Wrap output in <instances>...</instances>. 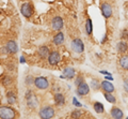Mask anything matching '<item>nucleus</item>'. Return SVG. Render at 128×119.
Instances as JSON below:
<instances>
[{
    "label": "nucleus",
    "instance_id": "nucleus-4",
    "mask_svg": "<svg viewBox=\"0 0 128 119\" xmlns=\"http://www.w3.org/2000/svg\"><path fill=\"white\" fill-rule=\"evenodd\" d=\"M20 12L22 14L25 16L26 18H30L32 16V14H33V10H32V6L30 5V3H24V5L22 6L20 8Z\"/></svg>",
    "mask_w": 128,
    "mask_h": 119
},
{
    "label": "nucleus",
    "instance_id": "nucleus-24",
    "mask_svg": "<svg viewBox=\"0 0 128 119\" xmlns=\"http://www.w3.org/2000/svg\"><path fill=\"white\" fill-rule=\"evenodd\" d=\"M99 83H98V81L97 79H92V82H91V87L93 88L94 90H97V89H99Z\"/></svg>",
    "mask_w": 128,
    "mask_h": 119
},
{
    "label": "nucleus",
    "instance_id": "nucleus-28",
    "mask_svg": "<svg viewBox=\"0 0 128 119\" xmlns=\"http://www.w3.org/2000/svg\"><path fill=\"white\" fill-rule=\"evenodd\" d=\"M124 89H125L127 92H128V78L126 79L125 82H124Z\"/></svg>",
    "mask_w": 128,
    "mask_h": 119
},
{
    "label": "nucleus",
    "instance_id": "nucleus-7",
    "mask_svg": "<svg viewBox=\"0 0 128 119\" xmlns=\"http://www.w3.org/2000/svg\"><path fill=\"white\" fill-rule=\"evenodd\" d=\"M78 88H77V93L80 94V96H86L88 93L90 92V87L89 85L86 84V83H81L79 86H77Z\"/></svg>",
    "mask_w": 128,
    "mask_h": 119
},
{
    "label": "nucleus",
    "instance_id": "nucleus-10",
    "mask_svg": "<svg viewBox=\"0 0 128 119\" xmlns=\"http://www.w3.org/2000/svg\"><path fill=\"white\" fill-rule=\"evenodd\" d=\"M17 49H18L17 44H16L14 41L8 42V44L6 45V50L9 54H15V53H17Z\"/></svg>",
    "mask_w": 128,
    "mask_h": 119
},
{
    "label": "nucleus",
    "instance_id": "nucleus-3",
    "mask_svg": "<svg viewBox=\"0 0 128 119\" xmlns=\"http://www.w3.org/2000/svg\"><path fill=\"white\" fill-rule=\"evenodd\" d=\"M34 85L38 89H46L49 87V82H48V79L46 77L40 76L34 78Z\"/></svg>",
    "mask_w": 128,
    "mask_h": 119
},
{
    "label": "nucleus",
    "instance_id": "nucleus-30",
    "mask_svg": "<svg viewBox=\"0 0 128 119\" xmlns=\"http://www.w3.org/2000/svg\"><path fill=\"white\" fill-rule=\"evenodd\" d=\"M19 60H20V62H22V63H25V62H26L25 57H20V59H19Z\"/></svg>",
    "mask_w": 128,
    "mask_h": 119
},
{
    "label": "nucleus",
    "instance_id": "nucleus-2",
    "mask_svg": "<svg viewBox=\"0 0 128 119\" xmlns=\"http://www.w3.org/2000/svg\"><path fill=\"white\" fill-rule=\"evenodd\" d=\"M54 109L51 106H45L40 110V117L43 119H49L51 117H54Z\"/></svg>",
    "mask_w": 128,
    "mask_h": 119
},
{
    "label": "nucleus",
    "instance_id": "nucleus-14",
    "mask_svg": "<svg viewBox=\"0 0 128 119\" xmlns=\"http://www.w3.org/2000/svg\"><path fill=\"white\" fill-rule=\"evenodd\" d=\"M63 74H64V77L65 78L72 79L75 76V70L73 68H66L63 70Z\"/></svg>",
    "mask_w": 128,
    "mask_h": 119
},
{
    "label": "nucleus",
    "instance_id": "nucleus-8",
    "mask_svg": "<svg viewBox=\"0 0 128 119\" xmlns=\"http://www.w3.org/2000/svg\"><path fill=\"white\" fill-rule=\"evenodd\" d=\"M102 13L106 18H109L112 15V8L109 3H102Z\"/></svg>",
    "mask_w": 128,
    "mask_h": 119
},
{
    "label": "nucleus",
    "instance_id": "nucleus-26",
    "mask_svg": "<svg viewBox=\"0 0 128 119\" xmlns=\"http://www.w3.org/2000/svg\"><path fill=\"white\" fill-rule=\"evenodd\" d=\"M81 83H83V76L82 75H79V76L77 77V79H76L75 84H76V86H79Z\"/></svg>",
    "mask_w": 128,
    "mask_h": 119
},
{
    "label": "nucleus",
    "instance_id": "nucleus-21",
    "mask_svg": "<svg viewBox=\"0 0 128 119\" xmlns=\"http://www.w3.org/2000/svg\"><path fill=\"white\" fill-rule=\"evenodd\" d=\"M104 96H105V99L108 102H110V103H115L116 102V99H115V97L113 96V94H111V92H106Z\"/></svg>",
    "mask_w": 128,
    "mask_h": 119
},
{
    "label": "nucleus",
    "instance_id": "nucleus-19",
    "mask_svg": "<svg viewBox=\"0 0 128 119\" xmlns=\"http://www.w3.org/2000/svg\"><path fill=\"white\" fill-rule=\"evenodd\" d=\"M94 109H95V112L98 113V114H102L104 112H105L104 105L102 104L100 102H95L94 103Z\"/></svg>",
    "mask_w": 128,
    "mask_h": 119
},
{
    "label": "nucleus",
    "instance_id": "nucleus-6",
    "mask_svg": "<svg viewBox=\"0 0 128 119\" xmlns=\"http://www.w3.org/2000/svg\"><path fill=\"white\" fill-rule=\"evenodd\" d=\"M60 59H61V57H60V54L58 53V51H50L49 56H48V62H49V65L51 66H54L57 65V63H59Z\"/></svg>",
    "mask_w": 128,
    "mask_h": 119
},
{
    "label": "nucleus",
    "instance_id": "nucleus-22",
    "mask_svg": "<svg viewBox=\"0 0 128 119\" xmlns=\"http://www.w3.org/2000/svg\"><path fill=\"white\" fill-rule=\"evenodd\" d=\"M118 50L120 51V53H125V51L127 50V44L126 42H120L118 44Z\"/></svg>",
    "mask_w": 128,
    "mask_h": 119
},
{
    "label": "nucleus",
    "instance_id": "nucleus-18",
    "mask_svg": "<svg viewBox=\"0 0 128 119\" xmlns=\"http://www.w3.org/2000/svg\"><path fill=\"white\" fill-rule=\"evenodd\" d=\"M6 100L9 102V104H14L16 102V96L14 92H12V91H9V92L6 93Z\"/></svg>",
    "mask_w": 128,
    "mask_h": 119
},
{
    "label": "nucleus",
    "instance_id": "nucleus-1",
    "mask_svg": "<svg viewBox=\"0 0 128 119\" xmlns=\"http://www.w3.org/2000/svg\"><path fill=\"white\" fill-rule=\"evenodd\" d=\"M16 114H15V110L9 107V106H0V118L2 119H12V118H15Z\"/></svg>",
    "mask_w": 128,
    "mask_h": 119
},
{
    "label": "nucleus",
    "instance_id": "nucleus-12",
    "mask_svg": "<svg viewBox=\"0 0 128 119\" xmlns=\"http://www.w3.org/2000/svg\"><path fill=\"white\" fill-rule=\"evenodd\" d=\"M100 87H102V89L105 91V92H113V91H114L113 85H112L111 83L107 82V81H104L100 84Z\"/></svg>",
    "mask_w": 128,
    "mask_h": 119
},
{
    "label": "nucleus",
    "instance_id": "nucleus-20",
    "mask_svg": "<svg viewBox=\"0 0 128 119\" xmlns=\"http://www.w3.org/2000/svg\"><path fill=\"white\" fill-rule=\"evenodd\" d=\"M120 65H121L123 69L128 70V56H123L120 59Z\"/></svg>",
    "mask_w": 128,
    "mask_h": 119
},
{
    "label": "nucleus",
    "instance_id": "nucleus-13",
    "mask_svg": "<svg viewBox=\"0 0 128 119\" xmlns=\"http://www.w3.org/2000/svg\"><path fill=\"white\" fill-rule=\"evenodd\" d=\"M38 53L40 55V57L41 58H47L48 56H49L50 51H49V48H48L47 46H41L38 50Z\"/></svg>",
    "mask_w": 128,
    "mask_h": 119
},
{
    "label": "nucleus",
    "instance_id": "nucleus-23",
    "mask_svg": "<svg viewBox=\"0 0 128 119\" xmlns=\"http://www.w3.org/2000/svg\"><path fill=\"white\" fill-rule=\"evenodd\" d=\"M86 33H88V34H92V31H93V27H92V21H91L90 18L86 19Z\"/></svg>",
    "mask_w": 128,
    "mask_h": 119
},
{
    "label": "nucleus",
    "instance_id": "nucleus-5",
    "mask_svg": "<svg viewBox=\"0 0 128 119\" xmlns=\"http://www.w3.org/2000/svg\"><path fill=\"white\" fill-rule=\"evenodd\" d=\"M72 48L76 53H82L83 49H84V45H83V42L80 39H75L72 42Z\"/></svg>",
    "mask_w": 128,
    "mask_h": 119
},
{
    "label": "nucleus",
    "instance_id": "nucleus-11",
    "mask_svg": "<svg viewBox=\"0 0 128 119\" xmlns=\"http://www.w3.org/2000/svg\"><path fill=\"white\" fill-rule=\"evenodd\" d=\"M27 100H28V105L31 106V107H35L38 104V101H36V98L34 96H32V92L31 91H28L27 92Z\"/></svg>",
    "mask_w": 128,
    "mask_h": 119
},
{
    "label": "nucleus",
    "instance_id": "nucleus-27",
    "mask_svg": "<svg viewBox=\"0 0 128 119\" xmlns=\"http://www.w3.org/2000/svg\"><path fill=\"white\" fill-rule=\"evenodd\" d=\"M73 103H74V105L77 106V107H80V106H82V104H81V103H80L76 98H73Z\"/></svg>",
    "mask_w": 128,
    "mask_h": 119
},
{
    "label": "nucleus",
    "instance_id": "nucleus-25",
    "mask_svg": "<svg viewBox=\"0 0 128 119\" xmlns=\"http://www.w3.org/2000/svg\"><path fill=\"white\" fill-rule=\"evenodd\" d=\"M72 117H73V118H79V117H81V110H78V109L73 110V112H72Z\"/></svg>",
    "mask_w": 128,
    "mask_h": 119
},
{
    "label": "nucleus",
    "instance_id": "nucleus-9",
    "mask_svg": "<svg viewBox=\"0 0 128 119\" xmlns=\"http://www.w3.org/2000/svg\"><path fill=\"white\" fill-rule=\"evenodd\" d=\"M51 26H52V29L54 30H61L63 28V19L61 17H54L52 19V23H51Z\"/></svg>",
    "mask_w": 128,
    "mask_h": 119
},
{
    "label": "nucleus",
    "instance_id": "nucleus-29",
    "mask_svg": "<svg viewBox=\"0 0 128 119\" xmlns=\"http://www.w3.org/2000/svg\"><path fill=\"white\" fill-rule=\"evenodd\" d=\"M106 79H108V81H112V79H113V78H112V76H111V75H106V77H105Z\"/></svg>",
    "mask_w": 128,
    "mask_h": 119
},
{
    "label": "nucleus",
    "instance_id": "nucleus-17",
    "mask_svg": "<svg viewBox=\"0 0 128 119\" xmlns=\"http://www.w3.org/2000/svg\"><path fill=\"white\" fill-rule=\"evenodd\" d=\"M64 42V34L62 32H59L58 34L54 35V43L56 45H61L62 43Z\"/></svg>",
    "mask_w": 128,
    "mask_h": 119
},
{
    "label": "nucleus",
    "instance_id": "nucleus-16",
    "mask_svg": "<svg viewBox=\"0 0 128 119\" xmlns=\"http://www.w3.org/2000/svg\"><path fill=\"white\" fill-rule=\"evenodd\" d=\"M54 101H56V104H58L59 106L65 104V98H64V96L61 93L54 94Z\"/></svg>",
    "mask_w": 128,
    "mask_h": 119
},
{
    "label": "nucleus",
    "instance_id": "nucleus-15",
    "mask_svg": "<svg viewBox=\"0 0 128 119\" xmlns=\"http://www.w3.org/2000/svg\"><path fill=\"white\" fill-rule=\"evenodd\" d=\"M111 116L115 119H121L123 118V112L118 107H113L111 109Z\"/></svg>",
    "mask_w": 128,
    "mask_h": 119
}]
</instances>
